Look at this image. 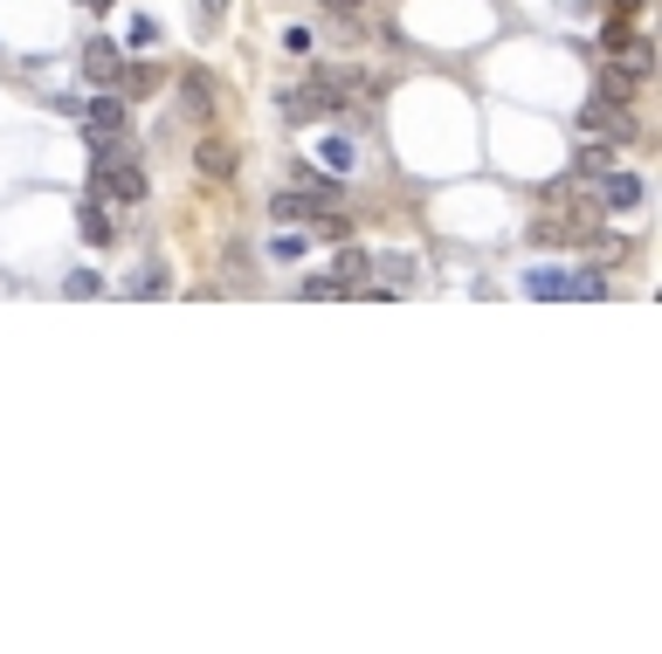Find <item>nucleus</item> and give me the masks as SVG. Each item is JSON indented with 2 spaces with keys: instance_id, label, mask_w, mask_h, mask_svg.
I'll list each match as a JSON object with an SVG mask.
<instances>
[{
  "instance_id": "f257e3e1",
  "label": "nucleus",
  "mask_w": 662,
  "mask_h": 654,
  "mask_svg": "<svg viewBox=\"0 0 662 654\" xmlns=\"http://www.w3.org/2000/svg\"><path fill=\"white\" fill-rule=\"evenodd\" d=\"M97 193H104V200H124V207L145 200V173L132 166V152H124L118 138H97Z\"/></svg>"
},
{
  "instance_id": "f03ea898",
  "label": "nucleus",
  "mask_w": 662,
  "mask_h": 654,
  "mask_svg": "<svg viewBox=\"0 0 662 654\" xmlns=\"http://www.w3.org/2000/svg\"><path fill=\"white\" fill-rule=\"evenodd\" d=\"M269 214L276 221H324V214H339V193L331 187H276V200H269Z\"/></svg>"
},
{
  "instance_id": "7ed1b4c3",
  "label": "nucleus",
  "mask_w": 662,
  "mask_h": 654,
  "mask_svg": "<svg viewBox=\"0 0 662 654\" xmlns=\"http://www.w3.org/2000/svg\"><path fill=\"white\" fill-rule=\"evenodd\" d=\"M221 111V84H214V69H180V118H194V124H208Z\"/></svg>"
},
{
  "instance_id": "20e7f679",
  "label": "nucleus",
  "mask_w": 662,
  "mask_h": 654,
  "mask_svg": "<svg viewBox=\"0 0 662 654\" xmlns=\"http://www.w3.org/2000/svg\"><path fill=\"white\" fill-rule=\"evenodd\" d=\"M76 118H84L90 145H97V138H124V97H118V90H104L97 103H84V111H76Z\"/></svg>"
},
{
  "instance_id": "39448f33",
  "label": "nucleus",
  "mask_w": 662,
  "mask_h": 654,
  "mask_svg": "<svg viewBox=\"0 0 662 654\" xmlns=\"http://www.w3.org/2000/svg\"><path fill=\"white\" fill-rule=\"evenodd\" d=\"M642 179H635V173H615V166H607L600 173V207H615V214H635V207H642Z\"/></svg>"
},
{
  "instance_id": "423d86ee",
  "label": "nucleus",
  "mask_w": 662,
  "mask_h": 654,
  "mask_svg": "<svg viewBox=\"0 0 662 654\" xmlns=\"http://www.w3.org/2000/svg\"><path fill=\"white\" fill-rule=\"evenodd\" d=\"M84 76H90V84H118V76H124V56H118V42H90L84 48Z\"/></svg>"
},
{
  "instance_id": "0eeeda50",
  "label": "nucleus",
  "mask_w": 662,
  "mask_h": 654,
  "mask_svg": "<svg viewBox=\"0 0 662 654\" xmlns=\"http://www.w3.org/2000/svg\"><path fill=\"white\" fill-rule=\"evenodd\" d=\"M194 166H200V179H235V145H221V138H200V152H194Z\"/></svg>"
},
{
  "instance_id": "6e6552de",
  "label": "nucleus",
  "mask_w": 662,
  "mask_h": 654,
  "mask_svg": "<svg viewBox=\"0 0 662 654\" xmlns=\"http://www.w3.org/2000/svg\"><path fill=\"white\" fill-rule=\"evenodd\" d=\"M366 269H373V255H366V248H352V242H345L339 255H331V262H324V276H331V282H339V290H352V282H360Z\"/></svg>"
},
{
  "instance_id": "1a4fd4ad",
  "label": "nucleus",
  "mask_w": 662,
  "mask_h": 654,
  "mask_svg": "<svg viewBox=\"0 0 662 654\" xmlns=\"http://www.w3.org/2000/svg\"><path fill=\"white\" fill-rule=\"evenodd\" d=\"M573 276L580 269H531L525 276V297H573Z\"/></svg>"
},
{
  "instance_id": "9d476101",
  "label": "nucleus",
  "mask_w": 662,
  "mask_h": 654,
  "mask_svg": "<svg viewBox=\"0 0 662 654\" xmlns=\"http://www.w3.org/2000/svg\"><path fill=\"white\" fill-rule=\"evenodd\" d=\"M76 221H84V242H90V248H104V242H111V221H104V207H97V200H90Z\"/></svg>"
},
{
  "instance_id": "9b49d317",
  "label": "nucleus",
  "mask_w": 662,
  "mask_h": 654,
  "mask_svg": "<svg viewBox=\"0 0 662 654\" xmlns=\"http://www.w3.org/2000/svg\"><path fill=\"white\" fill-rule=\"evenodd\" d=\"M607 166H615V152H607V145H580V166H573V173H580V179H600Z\"/></svg>"
},
{
  "instance_id": "f8f14e48",
  "label": "nucleus",
  "mask_w": 662,
  "mask_h": 654,
  "mask_svg": "<svg viewBox=\"0 0 662 654\" xmlns=\"http://www.w3.org/2000/svg\"><path fill=\"white\" fill-rule=\"evenodd\" d=\"M63 290H69V297H104V276H97V269H69Z\"/></svg>"
},
{
  "instance_id": "ddd939ff",
  "label": "nucleus",
  "mask_w": 662,
  "mask_h": 654,
  "mask_svg": "<svg viewBox=\"0 0 662 654\" xmlns=\"http://www.w3.org/2000/svg\"><path fill=\"white\" fill-rule=\"evenodd\" d=\"M318 166H331V173H352V145H345V138H324V145H318Z\"/></svg>"
},
{
  "instance_id": "4468645a",
  "label": "nucleus",
  "mask_w": 662,
  "mask_h": 654,
  "mask_svg": "<svg viewBox=\"0 0 662 654\" xmlns=\"http://www.w3.org/2000/svg\"><path fill=\"white\" fill-rule=\"evenodd\" d=\"M132 290H139V297H159V290H166V269H159V262H145V269H139V282H132Z\"/></svg>"
},
{
  "instance_id": "2eb2a0df",
  "label": "nucleus",
  "mask_w": 662,
  "mask_h": 654,
  "mask_svg": "<svg viewBox=\"0 0 662 654\" xmlns=\"http://www.w3.org/2000/svg\"><path fill=\"white\" fill-rule=\"evenodd\" d=\"M297 297H345V290H339V282H331V276L318 269V276H304V282H297Z\"/></svg>"
},
{
  "instance_id": "dca6fc26",
  "label": "nucleus",
  "mask_w": 662,
  "mask_h": 654,
  "mask_svg": "<svg viewBox=\"0 0 662 654\" xmlns=\"http://www.w3.org/2000/svg\"><path fill=\"white\" fill-rule=\"evenodd\" d=\"M269 255H276V262H290V255H304V234H276V242H269Z\"/></svg>"
},
{
  "instance_id": "f3484780",
  "label": "nucleus",
  "mask_w": 662,
  "mask_h": 654,
  "mask_svg": "<svg viewBox=\"0 0 662 654\" xmlns=\"http://www.w3.org/2000/svg\"><path fill=\"white\" fill-rule=\"evenodd\" d=\"M221 14H228V0H200V29H221Z\"/></svg>"
},
{
  "instance_id": "a211bd4d",
  "label": "nucleus",
  "mask_w": 662,
  "mask_h": 654,
  "mask_svg": "<svg viewBox=\"0 0 662 654\" xmlns=\"http://www.w3.org/2000/svg\"><path fill=\"white\" fill-rule=\"evenodd\" d=\"M152 42H159V29H152V21L139 14V21H132V48H152Z\"/></svg>"
},
{
  "instance_id": "6ab92c4d",
  "label": "nucleus",
  "mask_w": 662,
  "mask_h": 654,
  "mask_svg": "<svg viewBox=\"0 0 662 654\" xmlns=\"http://www.w3.org/2000/svg\"><path fill=\"white\" fill-rule=\"evenodd\" d=\"M318 8H324V14H360L366 0H318Z\"/></svg>"
},
{
  "instance_id": "aec40b11",
  "label": "nucleus",
  "mask_w": 662,
  "mask_h": 654,
  "mask_svg": "<svg viewBox=\"0 0 662 654\" xmlns=\"http://www.w3.org/2000/svg\"><path fill=\"white\" fill-rule=\"evenodd\" d=\"M615 8H621V14H635V8H642V0H615Z\"/></svg>"
},
{
  "instance_id": "412c9836",
  "label": "nucleus",
  "mask_w": 662,
  "mask_h": 654,
  "mask_svg": "<svg viewBox=\"0 0 662 654\" xmlns=\"http://www.w3.org/2000/svg\"><path fill=\"white\" fill-rule=\"evenodd\" d=\"M84 8H97V14H104V8H111V0H84Z\"/></svg>"
}]
</instances>
